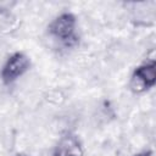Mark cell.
Listing matches in <instances>:
<instances>
[{
    "instance_id": "cell-1",
    "label": "cell",
    "mask_w": 156,
    "mask_h": 156,
    "mask_svg": "<svg viewBox=\"0 0 156 156\" xmlns=\"http://www.w3.org/2000/svg\"><path fill=\"white\" fill-rule=\"evenodd\" d=\"M77 24V17L72 12L65 11L51 20L48 26V33L50 37L58 40L63 46L73 48L79 41Z\"/></svg>"
},
{
    "instance_id": "cell-2",
    "label": "cell",
    "mask_w": 156,
    "mask_h": 156,
    "mask_svg": "<svg viewBox=\"0 0 156 156\" xmlns=\"http://www.w3.org/2000/svg\"><path fill=\"white\" fill-rule=\"evenodd\" d=\"M30 68V58L23 51L12 52L0 68V79L5 85H10L26 74Z\"/></svg>"
},
{
    "instance_id": "cell-3",
    "label": "cell",
    "mask_w": 156,
    "mask_h": 156,
    "mask_svg": "<svg viewBox=\"0 0 156 156\" xmlns=\"http://www.w3.org/2000/svg\"><path fill=\"white\" fill-rule=\"evenodd\" d=\"M156 84V62L147 60L136 66L129 79V89L134 94H143Z\"/></svg>"
},
{
    "instance_id": "cell-4",
    "label": "cell",
    "mask_w": 156,
    "mask_h": 156,
    "mask_svg": "<svg viewBox=\"0 0 156 156\" xmlns=\"http://www.w3.org/2000/svg\"><path fill=\"white\" fill-rule=\"evenodd\" d=\"M51 156H84V146L77 134L65 132L56 141Z\"/></svg>"
},
{
    "instance_id": "cell-5",
    "label": "cell",
    "mask_w": 156,
    "mask_h": 156,
    "mask_svg": "<svg viewBox=\"0 0 156 156\" xmlns=\"http://www.w3.org/2000/svg\"><path fill=\"white\" fill-rule=\"evenodd\" d=\"M17 5L13 0H0V15H6Z\"/></svg>"
},
{
    "instance_id": "cell-6",
    "label": "cell",
    "mask_w": 156,
    "mask_h": 156,
    "mask_svg": "<svg viewBox=\"0 0 156 156\" xmlns=\"http://www.w3.org/2000/svg\"><path fill=\"white\" fill-rule=\"evenodd\" d=\"M133 156H154V152L151 150H144V151H140V152H136L135 155Z\"/></svg>"
},
{
    "instance_id": "cell-7",
    "label": "cell",
    "mask_w": 156,
    "mask_h": 156,
    "mask_svg": "<svg viewBox=\"0 0 156 156\" xmlns=\"http://www.w3.org/2000/svg\"><path fill=\"white\" fill-rule=\"evenodd\" d=\"M15 156H28V155H26V154H22V152H20V154H16Z\"/></svg>"
}]
</instances>
